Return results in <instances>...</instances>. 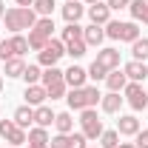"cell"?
Instances as JSON below:
<instances>
[{
	"mask_svg": "<svg viewBox=\"0 0 148 148\" xmlns=\"http://www.w3.org/2000/svg\"><path fill=\"white\" fill-rule=\"evenodd\" d=\"M128 9H131V17L137 23H145L148 26V0H131Z\"/></svg>",
	"mask_w": 148,
	"mask_h": 148,
	"instance_id": "cell-18",
	"label": "cell"
},
{
	"mask_svg": "<svg viewBox=\"0 0 148 148\" xmlns=\"http://www.w3.org/2000/svg\"><path fill=\"white\" fill-rule=\"evenodd\" d=\"M34 32H40L43 37H49V40H51V32H54V20H51V17H40V20L34 23Z\"/></svg>",
	"mask_w": 148,
	"mask_h": 148,
	"instance_id": "cell-28",
	"label": "cell"
},
{
	"mask_svg": "<svg viewBox=\"0 0 148 148\" xmlns=\"http://www.w3.org/2000/svg\"><path fill=\"white\" fill-rule=\"evenodd\" d=\"M100 106H103V111H106V114H117V111H120V106H123L120 91H108L103 100H100Z\"/></svg>",
	"mask_w": 148,
	"mask_h": 148,
	"instance_id": "cell-19",
	"label": "cell"
},
{
	"mask_svg": "<svg viewBox=\"0 0 148 148\" xmlns=\"http://www.w3.org/2000/svg\"><path fill=\"white\" fill-rule=\"evenodd\" d=\"M86 3H88V6H91V3H100V0H86Z\"/></svg>",
	"mask_w": 148,
	"mask_h": 148,
	"instance_id": "cell-44",
	"label": "cell"
},
{
	"mask_svg": "<svg viewBox=\"0 0 148 148\" xmlns=\"http://www.w3.org/2000/svg\"><path fill=\"white\" fill-rule=\"evenodd\" d=\"M83 14H86V6H80L77 0H69V3L63 6V17H66V23H77Z\"/></svg>",
	"mask_w": 148,
	"mask_h": 148,
	"instance_id": "cell-17",
	"label": "cell"
},
{
	"mask_svg": "<svg viewBox=\"0 0 148 148\" xmlns=\"http://www.w3.org/2000/svg\"><path fill=\"white\" fill-rule=\"evenodd\" d=\"M80 37H83V26H77V23H69L63 29V43H71V40H80Z\"/></svg>",
	"mask_w": 148,
	"mask_h": 148,
	"instance_id": "cell-31",
	"label": "cell"
},
{
	"mask_svg": "<svg viewBox=\"0 0 148 148\" xmlns=\"http://www.w3.org/2000/svg\"><path fill=\"white\" fill-rule=\"evenodd\" d=\"M88 77L100 83V80H106V77H108V69H103V66H100V63L94 60V63H91V69H88Z\"/></svg>",
	"mask_w": 148,
	"mask_h": 148,
	"instance_id": "cell-34",
	"label": "cell"
},
{
	"mask_svg": "<svg viewBox=\"0 0 148 148\" xmlns=\"http://www.w3.org/2000/svg\"><path fill=\"white\" fill-rule=\"evenodd\" d=\"M9 148H17V145H9Z\"/></svg>",
	"mask_w": 148,
	"mask_h": 148,
	"instance_id": "cell-46",
	"label": "cell"
},
{
	"mask_svg": "<svg viewBox=\"0 0 148 148\" xmlns=\"http://www.w3.org/2000/svg\"><path fill=\"white\" fill-rule=\"evenodd\" d=\"M29 148H49V145H29Z\"/></svg>",
	"mask_w": 148,
	"mask_h": 148,
	"instance_id": "cell-43",
	"label": "cell"
},
{
	"mask_svg": "<svg viewBox=\"0 0 148 148\" xmlns=\"http://www.w3.org/2000/svg\"><path fill=\"white\" fill-rule=\"evenodd\" d=\"M128 3H131V0H106L108 9H128Z\"/></svg>",
	"mask_w": 148,
	"mask_h": 148,
	"instance_id": "cell-38",
	"label": "cell"
},
{
	"mask_svg": "<svg viewBox=\"0 0 148 148\" xmlns=\"http://www.w3.org/2000/svg\"><path fill=\"white\" fill-rule=\"evenodd\" d=\"M117 148H137V145H131V143H123V145H117Z\"/></svg>",
	"mask_w": 148,
	"mask_h": 148,
	"instance_id": "cell-42",
	"label": "cell"
},
{
	"mask_svg": "<svg viewBox=\"0 0 148 148\" xmlns=\"http://www.w3.org/2000/svg\"><path fill=\"white\" fill-rule=\"evenodd\" d=\"M3 14H6V3L0 0V20H3Z\"/></svg>",
	"mask_w": 148,
	"mask_h": 148,
	"instance_id": "cell-41",
	"label": "cell"
},
{
	"mask_svg": "<svg viewBox=\"0 0 148 148\" xmlns=\"http://www.w3.org/2000/svg\"><path fill=\"white\" fill-rule=\"evenodd\" d=\"M83 40H86V46H100V43L106 40V29L91 23L88 29H83Z\"/></svg>",
	"mask_w": 148,
	"mask_h": 148,
	"instance_id": "cell-16",
	"label": "cell"
},
{
	"mask_svg": "<svg viewBox=\"0 0 148 148\" xmlns=\"http://www.w3.org/2000/svg\"><path fill=\"white\" fill-rule=\"evenodd\" d=\"M46 43H49V37H43L40 32H29V49H34V51H43L46 49Z\"/></svg>",
	"mask_w": 148,
	"mask_h": 148,
	"instance_id": "cell-30",
	"label": "cell"
},
{
	"mask_svg": "<svg viewBox=\"0 0 148 148\" xmlns=\"http://www.w3.org/2000/svg\"><path fill=\"white\" fill-rule=\"evenodd\" d=\"M0 137H3L6 143L17 145V148L26 143V131L17 128V125H14V120H0Z\"/></svg>",
	"mask_w": 148,
	"mask_h": 148,
	"instance_id": "cell-8",
	"label": "cell"
},
{
	"mask_svg": "<svg viewBox=\"0 0 148 148\" xmlns=\"http://www.w3.org/2000/svg\"><path fill=\"white\" fill-rule=\"evenodd\" d=\"M3 20H6V29L17 34V32H23V29H29V32H32V29H34V23H37L40 17H37L34 9H23V6H17V9H9V12L3 14Z\"/></svg>",
	"mask_w": 148,
	"mask_h": 148,
	"instance_id": "cell-1",
	"label": "cell"
},
{
	"mask_svg": "<svg viewBox=\"0 0 148 148\" xmlns=\"http://www.w3.org/2000/svg\"><path fill=\"white\" fill-rule=\"evenodd\" d=\"M86 49H88V46H86L83 37H80V40H71V43H66V54H71L74 60H80V57L86 54Z\"/></svg>",
	"mask_w": 148,
	"mask_h": 148,
	"instance_id": "cell-25",
	"label": "cell"
},
{
	"mask_svg": "<svg viewBox=\"0 0 148 148\" xmlns=\"http://www.w3.org/2000/svg\"><path fill=\"white\" fill-rule=\"evenodd\" d=\"M97 63L103 69L114 71V69H120V51L117 49H103V51H97Z\"/></svg>",
	"mask_w": 148,
	"mask_h": 148,
	"instance_id": "cell-11",
	"label": "cell"
},
{
	"mask_svg": "<svg viewBox=\"0 0 148 148\" xmlns=\"http://www.w3.org/2000/svg\"><path fill=\"white\" fill-rule=\"evenodd\" d=\"M14 57V49H12V40H0V60H12Z\"/></svg>",
	"mask_w": 148,
	"mask_h": 148,
	"instance_id": "cell-36",
	"label": "cell"
},
{
	"mask_svg": "<svg viewBox=\"0 0 148 148\" xmlns=\"http://www.w3.org/2000/svg\"><path fill=\"white\" fill-rule=\"evenodd\" d=\"M66 100H69V108L83 111V108H94L103 100V94L97 91V86H83V88H71Z\"/></svg>",
	"mask_w": 148,
	"mask_h": 148,
	"instance_id": "cell-2",
	"label": "cell"
},
{
	"mask_svg": "<svg viewBox=\"0 0 148 148\" xmlns=\"http://www.w3.org/2000/svg\"><path fill=\"white\" fill-rule=\"evenodd\" d=\"M54 117H57V114L49 108V106H37V108H34V123L40 125V128H49V125L54 123Z\"/></svg>",
	"mask_w": 148,
	"mask_h": 148,
	"instance_id": "cell-21",
	"label": "cell"
},
{
	"mask_svg": "<svg viewBox=\"0 0 148 148\" xmlns=\"http://www.w3.org/2000/svg\"><path fill=\"white\" fill-rule=\"evenodd\" d=\"M123 91H125V100H128V106H131L134 111L148 108V94H145V88H143L140 83H128Z\"/></svg>",
	"mask_w": 148,
	"mask_h": 148,
	"instance_id": "cell-7",
	"label": "cell"
},
{
	"mask_svg": "<svg viewBox=\"0 0 148 148\" xmlns=\"http://www.w3.org/2000/svg\"><path fill=\"white\" fill-rule=\"evenodd\" d=\"M66 54V43L63 40H49L46 43V49L40 51V66H46V69H51V66H57V60Z\"/></svg>",
	"mask_w": 148,
	"mask_h": 148,
	"instance_id": "cell-6",
	"label": "cell"
},
{
	"mask_svg": "<svg viewBox=\"0 0 148 148\" xmlns=\"http://www.w3.org/2000/svg\"><path fill=\"white\" fill-rule=\"evenodd\" d=\"M17 6H23V9H32V6H34V0H17Z\"/></svg>",
	"mask_w": 148,
	"mask_h": 148,
	"instance_id": "cell-40",
	"label": "cell"
},
{
	"mask_svg": "<svg viewBox=\"0 0 148 148\" xmlns=\"http://www.w3.org/2000/svg\"><path fill=\"white\" fill-rule=\"evenodd\" d=\"M54 125H57V134H71V128H74V120H71V114H69V111L57 114V117H54Z\"/></svg>",
	"mask_w": 148,
	"mask_h": 148,
	"instance_id": "cell-22",
	"label": "cell"
},
{
	"mask_svg": "<svg viewBox=\"0 0 148 148\" xmlns=\"http://www.w3.org/2000/svg\"><path fill=\"white\" fill-rule=\"evenodd\" d=\"M23 80L29 83V86H34L43 80V71H40V66H26V71H23Z\"/></svg>",
	"mask_w": 148,
	"mask_h": 148,
	"instance_id": "cell-32",
	"label": "cell"
},
{
	"mask_svg": "<svg viewBox=\"0 0 148 148\" xmlns=\"http://www.w3.org/2000/svg\"><path fill=\"white\" fill-rule=\"evenodd\" d=\"M106 83H108V88H111V91H123V88L128 86V77H125V71L114 69V71H108V77H106Z\"/></svg>",
	"mask_w": 148,
	"mask_h": 148,
	"instance_id": "cell-20",
	"label": "cell"
},
{
	"mask_svg": "<svg viewBox=\"0 0 148 148\" xmlns=\"http://www.w3.org/2000/svg\"><path fill=\"white\" fill-rule=\"evenodd\" d=\"M43 86H46V91H49L51 100L66 97V71H60L57 66L46 69V71H43Z\"/></svg>",
	"mask_w": 148,
	"mask_h": 148,
	"instance_id": "cell-3",
	"label": "cell"
},
{
	"mask_svg": "<svg viewBox=\"0 0 148 148\" xmlns=\"http://www.w3.org/2000/svg\"><path fill=\"white\" fill-rule=\"evenodd\" d=\"M117 131L125 134V137H137V134H140V120H137L134 114H125V117L117 120Z\"/></svg>",
	"mask_w": 148,
	"mask_h": 148,
	"instance_id": "cell-12",
	"label": "cell"
},
{
	"mask_svg": "<svg viewBox=\"0 0 148 148\" xmlns=\"http://www.w3.org/2000/svg\"><path fill=\"white\" fill-rule=\"evenodd\" d=\"M54 0H34V6H32V9H34L37 14H40V17H51V12H54Z\"/></svg>",
	"mask_w": 148,
	"mask_h": 148,
	"instance_id": "cell-27",
	"label": "cell"
},
{
	"mask_svg": "<svg viewBox=\"0 0 148 148\" xmlns=\"http://www.w3.org/2000/svg\"><path fill=\"white\" fill-rule=\"evenodd\" d=\"M29 145H49V131L46 128H32L29 131Z\"/></svg>",
	"mask_w": 148,
	"mask_h": 148,
	"instance_id": "cell-26",
	"label": "cell"
},
{
	"mask_svg": "<svg viewBox=\"0 0 148 148\" xmlns=\"http://www.w3.org/2000/svg\"><path fill=\"white\" fill-rule=\"evenodd\" d=\"M100 145L103 148H117L120 145V131H103L100 134Z\"/></svg>",
	"mask_w": 148,
	"mask_h": 148,
	"instance_id": "cell-29",
	"label": "cell"
},
{
	"mask_svg": "<svg viewBox=\"0 0 148 148\" xmlns=\"http://www.w3.org/2000/svg\"><path fill=\"white\" fill-rule=\"evenodd\" d=\"M23 71H26L23 57H12V60H6V77H23Z\"/></svg>",
	"mask_w": 148,
	"mask_h": 148,
	"instance_id": "cell-23",
	"label": "cell"
},
{
	"mask_svg": "<svg viewBox=\"0 0 148 148\" xmlns=\"http://www.w3.org/2000/svg\"><path fill=\"white\" fill-rule=\"evenodd\" d=\"M131 54H134V60H140V63H145V60H148V40H145V37L131 43Z\"/></svg>",
	"mask_w": 148,
	"mask_h": 148,
	"instance_id": "cell-24",
	"label": "cell"
},
{
	"mask_svg": "<svg viewBox=\"0 0 148 148\" xmlns=\"http://www.w3.org/2000/svg\"><path fill=\"white\" fill-rule=\"evenodd\" d=\"M88 17H91L94 26H106L108 17H111V9L106 3H91V6H88Z\"/></svg>",
	"mask_w": 148,
	"mask_h": 148,
	"instance_id": "cell-10",
	"label": "cell"
},
{
	"mask_svg": "<svg viewBox=\"0 0 148 148\" xmlns=\"http://www.w3.org/2000/svg\"><path fill=\"white\" fill-rule=\"evenodd\" d=\"M137 148H148V128L137 134Z\"/></svg>",
	"mask_w": 148,
	"mask_h": 148,
	"instance_id": "cell-39",
	"label": "cell"
},
{
	"mask_svg": "<svg viewBox=\"0 0 148 148\" xmlns=\"http://www.w3.org/2000/svg\"><path fill=\"white\" fill-rule=\"evenodd\" d=\"M49 143H51V148H71V134H57Z\"/></svg>",
	"mask_w": 148,
	"mask_h": 148,
	"instance_id": "cell-35",
	"label": "cell"
},
{
	"mask_svg": "<svg viewBox=\"0 0 148 148\" xmlns=\"http://www.w3.org/2000/svg\"><path fill=\"white\" fill-rule=\"evenodd\" d=\"M106 37H111V40H125V43H134V40H140V29H137V23H120V20H108V23H106Z\"/></svg>",
	"mask_w": 148,
	"mask_h": 148,
	"instance_id": "cell-4",
	"label": "cell"
},
{
	"mask_svg": "<svg viewBox=\"0 0 148 148\" xmlns=\"http://www.w3.org/2000/svg\"><path fill=\"white\" fill-rule=\"evenodd\" d=\"M32 123H34V108H32V106H20V108L14 111V125L26 131Z\"/></svg>",
	"mask_w": 148,
	"mask_h": 148,
	"instance_id": "cell-15",
	"label": "cell"
},
{
	"mask_svg": "<svg viewBox=\"0 0 148 148\" xmlns=\"http://www.w3.org/2000/svg\"><path fill=\"white\" fill-rule=\"evenodd\" d=\"M80 125H83V137L86 140H100V134H103V120L97 117V111L94 108H83L80 114Z\"/></svg>",
	"mask_w": 148,
	"mask_h": 148,
	"instance_id": "cell-5",
	"label": "cell"
},
{
	"mask_svg": "<svg viewBox=\"0 0 148 148\" xmlns=\"http://www.w3.org/2000/svg\"><path fill=\"white\" fill-rule=\"evenodd\" d=\"M123 71H125V77H128L131 83H140V80H145V77H148V66H145V63H140V60H131Z\"/></svg>",
	"mask_w": 148,
	"mask_h": 148,
	"instance_id": "cell-13",
	"label": "cell"
},
{
	"mask_svg": "<svg viewBox=\"0 0 148 148\" xmlns=\"http://www.w3.org/2000/svg\"><path fill=\"white\" fill-rule=\"evenodd\" d=\"M12 49H14V57H23L26 51H29V40L20 37V34H14L12 37Z\"/></svg>",
	"mask_w": 148,
	"mask_h": 148,
	"instance_id": "cell-33",
	"label": "cell"
},
{
	"mask_svg": "<svg viewBox=\"0 0 148 148\" xmlns=\"http://www.w3.org/2000/svg\"><path fill=\"white\" fill-rule=\"evenodd\" d=\"M71 148H88L86 145V137L83 134H71Z\"/></svg>",
	"mask_w": 148,
	"mask_h": 148,
	"instance_id": "cell-37",
	"label": "cell"
},
{
	"mask_svg": "<svg viewBox=\"0 0 148 148\" xmlns=\"http://www.w3.org/2000/svg\"><path fill=\"white\" fill-rule=\"evenodd\" d=\"M26 103L32 106V108H37V106H43L46 100H49V91H46V86H40V83H34V86H26Z\"/></svg>",
	"mask_w": 148,
	"mask_h": 148,
	"instance_id": "cell-9",
	"label": "cell"
},
{
	"mask_svg": "<svg viewBox=\"0 0 148 148\" xmlns=\"http://www.w3.org/2000/svg\"><path fill=\"white\" fill-rule=\"evenodd\" d=\"M86 77H88V71H86V69L71 66V69L66 71V86H71V88H83V86H86Z\"/></svg>",
	"mask_w": 148,
	"mask_h": 148,
	"instance_id": "cell-14",
	"label": "cell"
},
{
	"mask_svg": "<svg viewBox=\"0 0 148 148\" xmlns=\"http://www.w3.org/2000/svg\"><path fill=\"white\" fill-rule=\"evenodd\" d=\"M0 91H3V77H0Z\"/></svg>",
	"mask_w": 148,
	"mask_h": 148,
	"instance_id": "cell-45",
	"label": "cell"
}]
</instances>
